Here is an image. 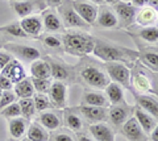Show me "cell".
I'll return each mask as SVG.
<instances>
[{
  "mask_svg": "<svg viewBox=\"0 0 158 141\" xmlns=\"http://www.w3.org/2000/svg\"><path fill=\"white\" fill-rule=\"evenodd\" d=\"M4 31L11 33L12 36H16V37H25L27 33L23 31V28L20 27V24H12V25H8L4 28Z\"/></svg>",
  "mask_w": 158,
  "mask_h": 141,
  "instance_id": "obj_39",
  "label": "cell"
},
{
  "mask_svg": "<svg viewBox=\"0 0 158 141\" xmlns=\"http://www.w3.org/2000/svg\"><path fill=\"white\" fill-rule=\"evenodd\" d=\"M107 73L115 83L123 85L124 87L131 86V71L127 66L121 64H115V62H110V64H107Z\"/></svg>",
  "mask_w": 158,
  "mask_h": 141,
  "instance_id": "obj_2",
  "label": "cell"
},
{
  "mask_svg": "<svg viewBox=\"0 0 158 141\" xmlns=\"http://www.w3.org/2000/svg\"><path fill=\"white\" fill-rule=\"evenodd\" d=\"M2 74L4 77H7L12 83H17V82L23 81L25 78V71H24V67L21 66L19 61L16 60H11L8 62V65H6L2 70Z\"/></svg>",
  "mask_w": 158,
  "mask_h": 141,
  "instance_id": "obj_8",
  "label": "cell"
},
{
  "mask_svg": "<svg viewBox=\"0 0 158 141\" xmlns=\"http://www.w3.org/2000/svg\"><path fill=\"white\" fill-rule=\"evenodd\" d=\"M142 61L144 64L152 69L153 71H158V54L157 53H152V52H148L142 56Z\"/></svg>",
  "mask_w": 158,
  "mask_h": 141,
  "instance_id": "obj_33",
  "label": "cell"
},
{
  "mask_svg": "<svg viewBox=\"0 0 158 141\" xmlns=\"http://www.w3.org/2000/svg\"><path fill=\"white\" fill-rule=\"evenodd\" d=\"M133 86H135L136 90H138L140 92L150 91V89H152L150 81L148 79L145 75H136L133 78Z\"/></svg>",
  "mask_w": 158,
  "mask_h": 141,
  "instance_id": "obj_31",
  "label": "cell"
},
{
  "mask_svg": "<svg viewBox=\"0 0 158 141\" xmlns=\"http://www.w3.org/2000/svg\"><path fill=\"white\" fill-rule=\"evenodd\" d=\"M90 2L95 3V4H102V3H104V2H103V0H90Z\"/></svg>",
  "mask_w": 158,
  "mask_h": 141,
  "instance_id": "obj_50",
  "label": "cell"
},
{
  "mask_svg": "<svg viewBox=\"0 0 158 141\" xmlns=\"http://www.w3.org/2000/svg\"><path fill=\"white\" fill-rule=\"evenodd\" d=\"M44 44H45V46L53 48V49H57V48L61 46V41L53 36H48V37L44 38Z\"/></svg>",
  "mask_w": 158,
  "mask_h": 141,
  "instance_id": "obj_40",
  "label": "cell"
},
{
  "mask_svg": "<svg viewBox=\"0 0 158 141\" xmlns=\"http://www.w3.org/2000/svg\"><path fill=\"white\" fill-rule=\"evenodd\" d=\"M132 3L136 7H146L149 4V0H132Z\"/></svg>",
  "mask_w": 158,
  "mask_h": 141,
  "instance_id": "obj_44",
  "label": "cell"
},
{
  "mask_svg": "<svg viewBox=\"0 0 158 141\" xmlns=\"http://www.w3.org/2000/svg\"><path fill=\"white\" fill-rule=\"evenodd\" d=\"M34 107H36V111H40V112H42V111H45L48 110L49 107H50V100H49L45 95H42V94H38L34 96Z\"/></svg>",
  "mask_w": 158,
  "mask_h": 141,
  "instance_id": "obj_34",
  "label": "cell"
},
{
  "mask_svg": "<svg viewBox=\"0 0 158 141\" xmlns=\"http://www.w3.org/2000/svg\"><path fill=\"white\" fill-rule=\"evenodd\" d=\"M63 44L66 46V50L71 54L83 56L87 53H91L95 46V41L90 36L79 33V35H66L63 36Z\"/></svg>",
  "mask_w": 158,
  "mask_h": 141,
  "instance_id": "obj_1",
  "label": "cell"
},
{
  "mask_svg": "<svg viewBox=\"0 0 158 141\" xmlns=\"http://www.w3.org/2000/svg\"><path fill=\"white\" fill-rule=\"evenodd\" d=\"M136 20L138 25L152 27L158 20V13L153 7H142L138 13H136Z\"/></svg>",
  "mask_w": 158,
  "mask_h": 141,
  "instance_id": "obj_13",
  "label": "cell"
},
{
  "mask_svg": "<svg viewBox=\"0 0 158 141\" xmlns=\"http://www.w3.org/2000/svg\"><path fill=\"white\" fill-rule=\"evenodd\" d=\"M31 73L33 78H42V79H49V77L52 75L50 73V66L46 62L36 60L31 66Z\"/></svg>",
  "mask_w": 158,
  "mask_h": 141,
  "instance_id": "obj_18",
  "label": "cell"
},
{
  "mask_svg": "<svg viewBox=\"0 0 158 141\" xmlns=\"http://www.w3.org/2000/svg\"><path fill=\"white\" fill-rule=\"evenodd\" d=\"M140 36L148 42H158V28L157 27H144L140 32Z\"/></svg>",
  "mask_w": 158,
  "mask_h": 141,
  "instance_id": "obj_30",
  "label": "cell"
},
{
  "mask_svg": "<svg viewBox=\"0 0 158 141\" xmlns=\"http://www.w3.org/2000/svg\"><path fill=\"white\" fill-rule=\"evenodd\" d=\"M63 2V0H46L48 4H50V6L56 7V6H61V3Z\"/></svg>",
  "mask_w": 158,
  "mask_h": 141,
  "instance_id": "obj_46",
  "label": "cell"
},
{
  "mask_svg": "<svg viewBox=\"0 0 158 141\" xmlns=\"http://www.w3.org/2000/svg\"><path fill=\"white\" fill-rule=\"evenodd\" d=\"M92 53L96 57H99L103 61L107 62H117V61H124V54L113 46L106 45V44H95Z\"/></svg>",
  "mask_w": 158,
  "mask_h": 141,
  "instance_id": "obj_4",
  "label": "cell"
},
{
  "mask_svg": "<svg viewBox=\"0 0 158 141\" xmlns=\"http://www.w3.org/2000/svg\"><path fill=\"white\" fill-rule=\"evenodd\" d=\"M13 100H15V94L13 92H11V90L4 91L2 94V98H0V111H2L3 108H6V107L9 106L11 103H13Z\"/></svg>",
  "mask_w": 158,
  "mask_h": 141,
  "instance_id": "obj_38",
  "label": "cell"
},
{
  "mask_svg": "<svg viewBox=\"0 0 158 141\" xmlns=\"http://www.w3.org/2000/svg\"><path fill=\"white\" fill-rule=\"evenodd\" d=\"M81 74H82V78L88 85H91L92 87H96V89H106L107 85L110 83L108 77L103 71L96 69V67H92V66L86 67V69L82 70Z\"/></svg>",
  "mask_w": 158,
  "mask_h": 141,
  "instance_id": "obj_3",
  "label": "cell"
},
{
  "mask_svg": "<svg viewBox=\"0 0 158 141\" xmlns=\"http://www.w3.org/2000/svg\"><path fill=\"white\" fill-rule=\"evenodd\" d=\"M32 83H33V87L34 90H37L38 92H48L49 89H50V81L49 79H42V78H33L32 79Z\"/></svg>",
  "mask_w": 158,
  "mask_h": 141,
  "instance_id": "obj_35",
  "label": "cell"
},
{
  "mask_svg": "<svg viewBox=\"0 0 158 141\" xmlns=\"http://www.w3.org/2000/svg\"><path fill=\"white\" fill-rule=\"evenodd\" d=\"M96 20L99 25L103 28H115L117 25V16L115 12H112L110 8H103L100 12H98Z\"/></svg>",
  "mask_w": 158,
  "mask_h": 141,
  "instance_id": "obj_17",
  "label": "cell"
},
{
  "mask_svg": "<svg viewBox=\"0 0 158 141\" xmlns=\"http://www.w3.org/2000/svg\"><path fill=\"white\" fill-rule=\"evenodd\" d=\"M149 4L153 8H158V0H149Z\"/></svg>",
  "mask_w": 158,
  "mask_h": 141,
  "instance_id": "obj_48",
  "label": "cell"
},
{
  "mask_svg": "<svg viewBox=\"0 0 158 141\" xmlns=\"http://www.w3.org/2000/svg\"><path fill=\"white\" fill-rule=\"evenodd\" d=\"M92 137L95 141H115V133L106 123H95L90 127Z\"/></svg>",
  "mask_w": 158,
  "mask_h": 141,
  "instance_id": "obj_11",
  "label": "cell"
},
{
  "mask_svg": "<svg viewBox=\"0 0 158 141\" xmlns=\"http://www.w3.org/2000/svg\"><path fill=\"white\" fill-rule=\"evenodd\" d=\"M20 110H21V115L27 119H31L36 112V107H34V102L32 98H24L20 100Z\"/></svg>",
  "mask_w": 158,
  "mask_h": 141,
  "instance_id": "obj_27",
  "label": "cell"
},
{
  "mask_svg": "<svg viewBox=\"0 0 158 141\" xmlns=\"http://www.w3.org/2000/svg\"><path fill=\"white\" fill-rule=\"evenodd\" d=\"M103 2H106V3H108V4H116L118 0H103Z\"/></svg>",
  "mask_w": 158,
  "mask_h": 141,
  "instance_id": "obj_49",
  "label": "cell"
},
{
  "mask_svg": "<svg viewBox=\"0 0 158 141\" xmlns=\"http://www.w3.org/2000/svg\"><path fill=\"white\" fill-rule=\"evenodd\" d=\"M79 112L85 118L86 120H88L90 123H102L107 119V111L106 107H95V106H82L79 107Z\"/></svg>",
  "mask_w": 158,
  "mask_h": 141,
  "instance_id": "obj_6",
  "label": "cell"
},
{
  "mask_svg": "<svg viewBox=\"0 0 158 141\" xmlns=\"http://www.w3.org/2000/svg\"><path fill=\"white\" fill-rule=\"evenodd\" d=\"M2 115L7 116V118H19L21 115V110H20V104L19 103H11L7 106L6 108L2 110Z\"/></svg>",
  "mask_w": 158,
  "mask_h": 141,
  "instance_id": "obj_36",
  "label": "cell"
},
{
  "mask_svg": "<svg viewBox=\"0 0 158 141\" xmlns=\"http://www.w3.org/2000/svg\"><path fill=\"white\" fill-rule=\"evenodd\" d=\"M15 91H16V95L19 98H32L34 95V87L31 79H25L24 78L23 81H20L15 86Z\"/></svg>",
  "mask_w": 158,
  "mask_h": 141,
  "instance_id": "obj_20",
  "label": "cell"
},
{
  "mask_svg": "<svg viewBox=\"0 0 158 141\" xmlns=\"http://www.w3.org/2000/svg\"><path fill=\"white\" fill-rule=\"evenodd\" d=\"M13 9L20 17H27L33 12V4L31 2H17L13 4Z\"/></svg>",
  "mask_w": 158,
  "mask_h": 141,
  "instance_id": "obj_29",
  "label": "cell"
},
{
  "mask_svg": "<svg viewBox=\"0 0 158 141\" xmlns=\"http://www.w3.org/2000/svg\"><path fill=\"white\" fill-rule=\"evenodd\" d=\"M61 13H62V19L66 28H77V27L87 25V23L83 21L82 17L75 12L74 7H62Z\"/></svg>",
  "mask_w": 158,
  "mask_h": 141,
  "instance_id": "obj_12",
  "label": "cell"
},
{
  "mask_svg": "<svg viewBox=\"0 0 158 141\" xmlns=\"http://www.w3.org/2000/svg\"><path fill=\"white\" fill-rule=\"evenodd\" d=\"M27 131V123L25 120L20 119V118H13L9 121V133L12 137L15 139H20L23 137L24 133Z\"/></svg>",
  "mask_w": 158,
  "mask_h": 141,
  "instance_id": "obj_22",
  "label": "cell"
},
{
  "mask_svg": "<svg viewBox=\"0 0 158 141\" xmlns=\"http://www.w3.org/2000/svg\"><path fill=\"white\" fill-rule=\"evenodd\" d=\"M74 9H75V12L82 17V20L85 23L92 24L96 21L99 11L94 4L85 3V2H75L74 3Z\"/></svg>",
  "mask_w": 158,
  "mask_h": 141,
  "instance_id": "obj_7",
  "label": "cell"
},
{
  "mask_svg": "<svg viewBox=\"0 0 158 141\" xmlns=\"http://www.w3.org/2000/svg\"><path fill=\"white\" fill-rule=\"evenodd\" d=\"M138 107L141 110H144L150 116H153L156 120H158V100L152 98V96L142 95L138 98Z\"/></svg>",
  "mask_w": 158,
  "mask_h": 141,
  "instance_id": "obj_16",
  "label": "cell"
},
{
  "mask_svg": "<svg viewBox=\"0 0 158 141\" xmlns=\"http://www.w3.org/2000/svg\"><path fill=\"white\" fill-rule=\"evenodd\" d=\"M12 82L8 79L7 77H4L3 74L0 75V89H2L3 91H9L12 89Z\"/></svg>",
  "mask_w": 158,
  "mask_h": 141,
  "instance_id": "obj_41",
  "label": "cell"
},
{
  "mask_svg": "<svg viewBox=\"0 0 158 141\" xmlns=\"http://www.w3.org/2000/svg\"><path fill=\"white\" fill-rule=\"evenodd\" d=\"M106 94L108 96V100L113 104H118V103H121V102H124V92H123V89L117 83H115V82L107 85Z\"/></svg>",
  "mask_w": 158,
  "mask_h": 141,
  "instance_id": "obj_19",
  "label": "cell"
},
{
  "mask_svg": "<svg viewBox=\"0 0 158 141\" xmlns=\"http://www.w3.org/2000/svg\"><path fill=\"white\" fill-rule=\"evenodd\" d=\"M23 141H32V140H29V139H25V140H23Z\"/></svg>",
  "mask_w": 158,
  "mask_h": 141,
  "instance_id": "obj_52",
  "label": "cell"
},
{
  "mask_svg": "<svg viewBox=\"0 0 158 141\" xmlns=\"http://www.w3.org/2000/svg\"><path fill=\"white\" fill-rule=\"evenodd\" d=\"M9 61H11V56L6 54V53H0V70H3V67L8 65Z\"/></svg>",
  "mask_w": 158,
  "mask_h": 141,
  "instance_id": "obj_42",
  "label": "cell"
},
{
  "mask_svg": "<svg viewBox=\"0 0 158 141\" xmlns=\"http://www.w3.org/2000/svg\"><path fill=\"white\" fill-rule=\"evenodd\" d=\"M54 141H73V139L69 135L61 133V135H57L56 137H54Z\"/></svg>",
  "mask_w": 158,
  "mask_h": 141,
  "instance_id": "obj_43",
  "label": "cell"
},
{
  "mask_svg": "<svg viewBox=\"0 0 158 141\" xmlns=\"http://www.w3.org/2000/svg\"><path fill=\"white\" fill-rule=\"evenodd\" d=\"M49 95H50L52 103L58 108H62V107L66 106V86L61 82L57 81L50 85Z\"/></svg>",
  "mask_w": 158,
  "mask_h": 141,
  "instance_id": "obj_10",
  "label": "cell"
},
{
  "mask_svg": "<svg viewBox=\"0 0 158 141\" xmlns=\"http://www.w3.org/2000/svg\"><path fill=\"white\" fill-rule=\"evenodd\" d=\"M28 139L32 141H48L49 136L46 133V131H44L41 127L33 124L28 129Z\"/></svg>",
  "mask_w": 158,
  "mask_h": 141,
  "instance_id": "obj_26",
  "label": "cell"
},
{
  "mask_svg": "<svg viewBox=\"0 0 158 141\" xmlns=\"http://www.w3.org/2000/svg\"><path fill=\"white\" fill-rule=\"evenodd\" d=\"M108 116H110V120L113 125H123L128 119V112L124 107H115L110 111Z\"/></svg>",
  "mask_w": 158,
  "mask_h": 141,
  "instance_id": "obj_24",
  "label": "cell"
},
{
  "mask_svg": "<svg viewBox=\"0 0 158 141\" xmlns=\"http://www.w3.org/2000/svg\"><path fill=\"white\" fill-rule=\"evenodd\" d=\"M20 27L27 35H38L42 29V21L37 16H27L20 21Z\"/></svg>",
  "mask_w": 158,
  "mask_h": 141,
  "instance_id": "obj_15",
  "label": "cell"
},
{
  "mask_svg": "<svg viewBox=\"0 0 158 141\" xmlns=\"http://www.w3.org/2000/svg\"><path fill=\"white\" fill-rule=\"evenodd\" d=\"M115 13L117 16V20H120L124 25L131 24L136 17V8L132 4L117 2L115 4Z\"/></svg>",
  "mask_w": 158,
  "mask_h": 141,
  "instance_id": "obj_9",
  "label": "cell"
},
{
  "mask_svg": "<svg viewBox=\"0 0 158 141\" xmlns=\"http://www.w3.org/2000/svg\"><path fill=\"white\" fill-rule=\"evenodd\" d=\"M40 121L49 131H54L59 128V125H61V121H59L58 116L54 115L53 112H42L41 116H40Z\"/></svg>",
  "mask_w": 158,
  "mask_h": 141,
  "instance_id": "obj_23",
  "label": "cell"
},
{
  "mask_svg": "<svg viewBox=\"0 0 158 141\" xmlns=\"http://www.w3.org/2000/svg\"><path fill=\"white\" fill-rule=\"evenodd\" d=\"M44 25L49 31H59L61 29V20L54 12L48 11L44 13Z\"/></svg>",
  "mask_w": 158,
  "mask_h": 141,
  "instance_id": "obj_25",
  "label": "cell"
},
{
  "mask_svg": "<svg viewBox=\"0 0 158 141\" xmlns=\"http://www.w3.org/2000/svg\"><path fill=\"white\" fill-rule=\"evenodd\" d=\"M79 141H95V140H92L90 137H87L86 135H81L79 136Z\"/></svg>",
  "mask_w": 158,
  "mask_h": 141,
  "instance_id": "obj_47",
  "label": "cell"
},
{
  "mask_svg": "<svg viewBox=\"0 0 158 141\" xmlns=\"http://www.w3.org/2000/svg\"><path fill=\"white\" fill-rule=\"evenodd\" d=\"M15 50H16L23 58L29 60V61H36L40 57L38 50L34 49V48H32V46H16Z\"/></svg>",
  "mask_w": 158,
  "mask_h": 141,
  "instance_id": "obj_28",
  "label": "cell"
},
{
  "mask_svg": "<svg viewBox=\"0 0 158 141\" xmlns=\"http://www.w3.org/2000/svg\"><path fill=\"white\" fill-rule=\"evenodd\" d=\"M65 121H66V125H67V127L70 128L71 131H75V132L81 131L82 127H83L82 119L79 118L78 115H75V114H67V115L65 116Z\"/></svg>",
  "mask_w": 158,
  "mask_h": 141,
  "instance_id": "obj_32",
  "label": "cell"
},
{
  "mask_svg": "<svg viewBox=\"0 0 158 141\" xmlns=\"http://www.w3.org/2000/svg\"><path fill=\"white\" fill-rule=\"evenodd\" d=\"M150 139H152V141H158V124L150 132Z\"/></svg>",
  "mask_w": 158,
  "mask_h": 141,
  "instance_id": "obj_45",
  "label": "cell"
},
{
  "mask_svg": "<svg viewBox=\"0 0 158 141\" xmlns=\"http://www.w3.org/2000/svg\"><path fill=\"white\" fill-rule=\"evenodd\" d=\"M2 94H3V90L0 89V98H2Z\"/></svg>",
  "mask_w": 158,
  "mask_h": 141,
  "instance_id": "obj_51",
  "label": "cell"
},
{
  "mask_svg": "<svg viewBox=\"0 0 158 141\" xmlns=\"http://www.w3.org/2000/svg\"><path fill=\"white\" fill-rule=\"evenodd\" d=\"M83 103L86 106H95V107H107L108 100L100 92H86L83 96Z\"/></svg>",
  "mask_w": 158,
  "mask_h": 141,
  "instance_id": "obj_21",
  "label": "cell"
},
{
  "mask_svg": "<svg viewBox=\"0 0 158 141\" xmlns=\"http://www.w3.org/2000/svg\"><path fill=\"white\" fill-rule=\"evenodd\" d=\"M123 133L129 141H145V132L136 118H129L123 124Z\"/></svg>",
  "mask_w": 158,
  "mask_h": 141,
  "instance_id": "obj_5",
  "label": "cell"
},
{
  "mask_svg": "<svg viewBox=\"0 0 158 141\" xmlns=\"http://www.w3.org/2000/svg\"><path fill=\"white\" fill-rule=\"evenodd\" d=\"M50 73H52V75L56 78L57 81L66 79L67 74H69L67 70H66L62 65H59V64H52V66H50Z\"/></svg>",
  "mask_w": 158,
  "mask_h": 141,
  "instance_id": "obj_37",
  "label": "cell"
},
{
  "mask_svg": "<svg viewBox=\"0 0 158 141\" xmlns=\"http://www.w3.org/2000/svg\"><path fill=\"white\" fill-rule=\"evenodd\" d=\"M135 118L138 121V124L141 125V128L144 129L145 133L150 135V132L154 129V127L157 125L156 119L153 118V116H150L148 112H145L144 110H141L140 107H137V108L135 110Z\"/></svg>",
  "mask_w": 158,
  "mask_h": 141,
  "instance_id": "obj_14",
  "label": "cell"
}]
</instances>
